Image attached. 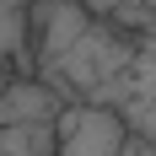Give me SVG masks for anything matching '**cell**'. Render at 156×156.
<instances>
[{
	"label": "cell",
	"mask_w": 156,
	"mask_h": 156,
	"mask_svg": "<svg viewBox=\"0 0 156 156\" xmlns=\"http://www.w3.org/2000/svg\"><path fill=\"white\" fill-rule=\"evenodd\" d=\"M86 102L113 108L129 124V135H140V140L156 145V48H140V54H135L97 97H86Z\"/></svg>",
	"instance_id": "6da1fadb"
},
{
	"label": "cell",
	"mask_w": 156,
	"mask_h": 156,
	"mask_svg": "<svg viewBox=\"0 0 156 156\" xmlns=\"http://www.w3.org/2000/svg\"><path fill=\"white\" fill-rule=\"evenodd\" d=\"M59 156H124L129 151V124L102 102L76 97L59 113Z\"/></svg>",
	"instance_id": "7a4b0ae2"
},
{
	"label": "cell",
	"mask_w": 156,
	"mask_h": 156,
	"mask_svg": "<svg viewBox=\"0 0 156 156\" xmlns=\"http://www.w3.org/2000/svg\"><path fill=\"white\" fill-rule=\"evenodd\" d=\"M70 102L76 97L54 92L38 76H11V86L0 92V129H11V124H59V113Z\"/></svg>",
	"instance_id": "3957f363"
},
{
	"label": "cell",
	"mask_w": 156,
	"mask_h": 156,
	"mask_svg": "<svg viewBox=\"0 0 156 156\" xmlns=\"http://www.w3.org/2000/svg\"><path fill=\"white\" fill-rule=\"evenodd\" d=\"M0 156H59L54 124H11L0 129Z\"/></svg>",
	"instance_id": "277c9868"
},
{
	"label": "cell",
	"mask_w": 156,
	"mask_h": 156,
	"mask_svg": "<svg viewBox=\"0 0 156 156\" xmlns=\"http://www.w3.org/2000/svg\"><path fill=\"white\" fill-rule=\"evenodd\" d=\"M27 38H32V5L27 11H5L0 16V65L22 59V54H27Z\"/></svg>",
	"instance_id": "5b68a950"
},
{
	"label": "cell",
	"mask_w": 156,
	"mask_h": 156,
	"mask_svg": "<svg viewBox=\"0 0 156 156\" xmlns=\"http://www.w3.org/2000/svg\"><path fill=\"white\" fill-rule=\"evenodd\" d=\"M124 156H156V145L140 140V135H129V151H124Z\"/></svg>",
	"instance_id": "8992f818"
},
{
	"label": "cell",
	"mask_w": 156,
	"mask_h": 156,
	"mask_svg": "<svg viewBox=\"0 0 156 156\" xmlns=\"http://www.w3.org/2000/svg\"><path fill=\"white\" fill-rule=\"evenodd\" d=\"M27 5H32V0H0V16H5V11H27Z\"/></svg>",
	"instance_id": "52a82bcc"
}]
</instances>
